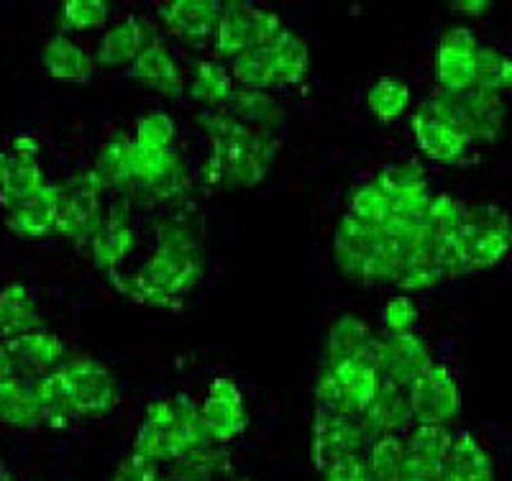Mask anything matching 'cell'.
Listing matches in <instances>:
<instances>
[{"label": "cell", "instance_id": "c3c4849f", "mask_svg": "<svg viewBox=\"0 0 512 481\" xmlns=\"http://www.w3.org/2000/svg\"><path fill=\"white\" fill-rule=\"evenodd\" d=\"M108 481H162V471H159L157 461L131 451L116 466V471H113V476Z\"/></svg>", "mask_w": 512, "mask_h": 481}, {"label": "cell", "instance_id": "8992f818", "mask_svg": "<svg viewBox=\"0 0 512 481\" xmlns=\"http://www.w3.org/2000/svg\"><path fill=\"white\" fill-rule=\"evenodd\" d=\"M459 277L497 267L512 249V218L500 205L464 208L459 236Z\"/></svg>", "mask_w": 512, "mask_h": 481}, {"label": "cell", "instance_id": "d590c367", "mask_svg": "<svg viewBox=\"0 0 512 481\" xmlns=\"http://www.w3.org/2000/svg\"><path fill=\"white\" fill-rule=\"evenodd\" d=\"M433 72L441 90L459 93L474 87V72H477V52H464V49L446 47L438 41L436 57H433Z\"/></svg>", "mask_w": 512, "mask_h": 481}, {"label": "cell", "instance_id": "e575fe53", "mask_svg": "<svg viewBox=\"0 0 512 481\" xmlns=\"http://www.w3.org/2000/svg\"><path fill=\"white\" fill-rule=\"evenodd\" d=\"M277 64V85H300L310 72V49L305 39L290 29H282L280 34L269 41Z\"/></svg>", "mask_w": 512, "mask_h": 481}, {"label": "cell", "instance_id": "6da1fadb", "mask_svg": "<svg viewBox=\"0 0 512 481\" xmlns=\"http://www.w3.org/2000/svg\"><path fill=\"white\" fill-rule=\"evenodd\" d=\"M203 244L195 218L177 213L157 223V249L136 274H108L111 284L128 300L146 308L180 310L182 295L203 277Z\"/></svg>", "mask_w": 512, "mask_h": 481}, {"label": "cell", "instance_id": "7bdbcfd3", "mask_svg": "<svg viewBox=\"0 0 512 481\" xmlns=\"http://www.w3.org/2000/svg\"><path fill=\"white\" fill-rule=\"evenodd\" d=\"M474 87H482V90L497 95L512 90V57H507L495 47H479Z\"/></svg>", "mask_w": 512, "mask_h": 481}, {"label": "cell", "instance_id": "ffe728a7", "mask_svg": "<svg viewBox=\"0 0 512 481\" xmlns=\"http://www.w3.org/2000/svg\"><path fill=\"white\" fill-rule=\"evenodd\" d=\"M454 438L448 425H415L405 438V471L423 481H441Z\"/></svg>", "mask_w": 512, "mask_h": 481}, {"label": "cell", "instance_id": "7402d4cb", "mask_svg": "<svg viewBox=\"0 0 512 481\" xmlns=\"http://www.w3.org/2000/svg\"><path fill=\"white\" fill-rule=\"evenodd\" d=\"M413 423L415 420L413 410H410L408 389L384 382V379L372 405L359 418V425L364 435H367V441L382 438V435H400L402 430H408Z\"/></svg>", "mask_w": 512, "mask_h": 481}, {"label": "cell", "instance_id": "1f68e13d", "mask_svg": "<svg viewBox=\"0 0 512 481\" xmlns=\"http://www.w3.org/2000/svg\"><path fill=\"white\" fill-rule=\"evenodd\" d=\"M41 62H44L47 75L54 80L88 82L93 77V57L64 34H57L47 41Z\"/></svg>", "mask_w": 512, "mask_h": 481}, {"label": "cell", "instance_id": "4dcf8cb0", "mask_svg": "<svg viewBox=\"0 0 512 481\" xmlns=\"http://www.w3.org/2000/svg\"><path fill=\"white\" fill-rule=\"evenodd\" d=\"M41 325L44 320L24 284L13 282L0 290V338L3 341L41 331Z\"/></svg>", "mask_w": 512, "mask_h": 481}, {"label": "cell", "instance_id": "8fae6325", "mask_svg": "<svg viewBox=\"0 0 512 481\" xmlns=\"http://www.w3.org/2000/svg\"><path fill=\"white\" fill-rule=\"evenodd\" d=\"M415 425H451L461 412V392L454 374L443 364H433L408 387Z\"/></svg>", "mask_w": 512, "mask_h": 481}, {"label": "cell", "instance_id": "4316f807", "mask_svg": "<svg viewBox=\"0 0 512 481\" xmlns=\"http://www.w3.org/2000/svg\"><path fill=\"white\" fill-rule=\"evenodd\" d=\"M226 111L236 121L246 123L254 131L262 134H277L285 123V108L267 90H251V87H233L231 100L226 103Z\"/></svg>", "mask_w": 512, "mask_h": 481}, {"label": "cell", "instance_id": "f1b7e54d", "mask_svg": "<svg viewBox=\"0 0 512 481\" xmlns=\"http://www.w3.org/2000/svg\"><path fill=\"white\" fill-rule=\"evenodd\" d=\"M231 471L233 461L226 446L205 443L172 461L167 474H162V481H216L218 476H226Z\"/></svg>", "mask_w": 512, "mask_h": 481}, {"label": "cell", "instance_id": "ab89813d", "mask_svg": "<svg viewBox=\"0 0 512 481\" xmlns=\"http://www.w3.org/2000/svg\"><path fill=\"white\" fill-rule=\"evenodd\" d=\"M369 481H397L405 474V438L382 435L367 443Z\"/></svg>", "mask_w": 512, "mask_h": 481}, {"label": "cell", "instance_id": "52a82bcc", "mask_svg": "<svg viewBox=\"0 0 512 481\" xmlns=\"http://www.w3.org/2000/svg\"><path fill=\"white\" fill-rule=\"evenodd\" d=\"M382 387V377L367 361L323 366L315 379V407L359 420Z\"/></svg>", "mask_w": 512, "mask_h": 481}, {"label": "cell", "instance_id": "816d5d0a", "mask_svg": "<svg viewBox=\"0 0 512 481\" xmlns=\"http://www.w3.org/2000/svg\"><path fill=\"white\" fill-rule=\"evenodd\" d=\"M8 377V359H6V351L0 346V379Z\"/></svg>", "mask_w": 512, "mask_h": 481}, {"label": "cell", "instance_id": "7dc6e473", "mask_svg": "<svg viewBox=\"0 0 512 481\" xmlns=\"http://www.w3.org/2000/svg\"><path fill=\"white\" fill-rule=\"evenodd\" d=\"M384 328H387V333L390 336H395V333H410L413 331V325L418 323L420 318V310L418 305H415V300L410 295H397L392 297L387 305H384Z\"/></svg>", "mask_w": 512, "mask_h": 481}, {"label": "cell", "instance_id": "f35d334b", "mask_svg": "<svg viewBox=\"0 0 512 481\" xmlns=\"http://www.w3.org/2000/svg\"><path fill=\"white\" fill-rule=\"evenodd\" d=\"M461 218H464V205L454 195H433L423 215V223H420V231H423L425 241L443 244V241L456 238Z\"/></svg>", "mask_w": 512, "mask_h": 481}, {"label": "cell", "instance_id": "5b68a950", "mask_svg": "<svg viewBox=\"0 0 512 481\" xmlns=\"http://www.w3.org/2000/svg\"><path fill=\"white\" fill-rule=\"evenodd\" d=\"M433 118L451 126L469 144H495L505 131L507 105L502 95L489 93L482 87H469L459 93L438 90L423 103Z\"/></svg>", "mask_w": 512, "mask_h": 481}, {"label": "cell", "instance_id": "11a10c76", "mask_svg": "<svg viewBox=\"0 0 512 481\" xmlns=\"http://www.w3.org/2000/svg\"><path fill=\"white\" fill-rule=\"evenodd\" d=\"M236 481H249V479H236Z\"/></svg>", "mask_w": 512, "mask_h": 481}, {"label": "cell", "instance_id": "f5cc1de1", "mask_svg": "<svg viewBox=\"0 0 512 481\" xmlns=\"http://www.w3.org/2000/svg\"><path fill=\"white\" fill-rule=\"evenodd\" d=\"M0 481H13L11 469H8L6 461H3V458H0Z\"/></svg>", "mask_w": 512, "mask_h": 481}, {"label": "cell", "instance_id": "ee69618b", "mask_svg": "<svg viewBox=\"0 0 512 481\" xmlns=\"http://www.w3.org/2000/svg\"><path fill=\"white\" fill-rule=\"evenodd\" d=\"M108 16H111L108 0H64L59 11V29L93 31L105 26Z\"/></svg>", "mask_w": 512, "mask_h": 481}, {"label": "cell", "instance_id": "681fc988", "mask_svg": "<svg viewBox=\"0 0 512 481\" xmlns=\"http://www.w3.org/2000/svg\"><path fill=\"white\" fill-rule=\"evenodd\" d=\"M323 481H369V466L364 453H349L320 471Z\"/></svg>", "mask_w": 512, "mask_h": 481}, {"label": "cell", "instance_id": "2e32d148", "mask_svg": "<svg viewBox=\"0 0 512 481\" xmlns=\"http://www.w3.org/2000/svg\"><path fill=\"white\" fill-rule=\"evenodd\" d=\"M36 154L39 141L31 136H18L11 149L0 151V203L6 210L47 185Z\"/></svg>", "mask_w": 512, "mask_h": 481}, {"label": "cell", "instance_id": "484cf974", "mask_svg": "<svg viewBox=\"0 0 512 481\" xmlns=\"http://www.w3.org/2000/svg\"><path fill=\"white\" fill-rule=\"evenodd\" d=\"M410 128H413L415 144H418L420 154L438 164L464 162L466 151L472 146L464 136L456 134L454 128L446 126V123L438 121V118H433L425 108H420V111L410 118Z\"/></svg>", "mask_w": 512, "mask_h": 481}, {"label": "cell", "instance_id": "74e56055", "mask_svg": "<svg viewBox=\"0 0 512 481\" xmlns=\"http://www.w3.org/2000/svg\"><path fill=\"white\" fill-rule=\"evenodd\" d=\"M231 77L239 82V87H251V90H269L277 85V64L269 44L249 49L231 59Z\"/></svg>", "mask_w": 512, "mask_h": 481}, {"label": "cell", "instance_id": "f907efd6", "mask_svg": "<svg viewBox=\"0 0 512 481\" xmlns=\"http://www.w3.org/2000/svg\"><path fill=\"white\" fill-rule=\"evenodd\" d=\"M489 0H456L454 3V11L459 16H469V18H479L489 11Z\"/></svg>", "mask_w": 512, "mask_h": 481}, {"label": "cell", "instance_id": "5bb4252c", "mask_svg": "<svg viewBox=\"0 0 512 481\" xmlns=\"http://www.w3.org/2000/svg\"><path fill=\"white\" fill-rule=\"evenodd\" d=\"M382 192L390 198L392 218L390 221H423L428 203H431V190L425 180L423 164L410 159L402 164H390L374 177Z\"/></svg>", "mask_w": 512, "mask_h": 481}, {"label": "cell", "instance_id": "bcb514c9", "mask_svg": "<svg viewBox=\"0 0 512 481\" xmlns=\"http://www.w3.org/2000/svg\"><path fill=\"white\" fill-rule=\"evenodd\" d=\"M177 139V123L169 113L152 111L136 121L134 141L144 149H172Z\"/></svg>", "mask_w": 512, "mask_h": 481}, {"label": "cell", "instance_id": "7c38bea8", "mask_svg": "<svg viewBox=\"0 0 512 481\" xmlns=\"http://www.w3.org/2000/svg\"><path fill=\"white\" fill-rule=\"evenodd\" d=\"M200 423H203L208 443L236 441L249 428V410H246L244 395L239 384L228 377H216L208 384V395L200 405Z\"/></svg>", "mask_w": 512, "mask_h": 481}, {"label": "cell", "instance_id": "b9f144b4", "mask_svg": "<svg viewBox=\"0 0 512 481\" xmlns=\"http://www.w3.org/2000/svg\"><path fill=\"white\" fill-rule=\"evenodd\" d=\"M349 215H354L356 221L369 223V226L384 228L392 218L390 198L374 180L364 182L349 192Z\"/></svg>", "mask_w": 512, "mask_h": 481}, {"label": "cell", "instance_id": "60d3db41", "mask_svg": "<svg viewBox=\"0 0 512 481\" xmlns=\"http://www.w3.org/2000/svg\"><path fill=\"white\" fill-rule=\"evenodd\" d=\"M369 113L377 121L392 123L410 108V87L408 82L397 77H379L367 93Z\"/></svg>", "mask_w": 512, "mask_h": 481}, {"label": "cell", "instance_id": "e0dca14e", "mask_svg": "<svg viewBox=\"0 0 512 481\" xmlns=\"http://www.w3.org/2000/svg\"><path fill=\"white\" fill-rule=\"evenodd\" d=\"M436 364L431 348L418 333H395L379 341L377 371L384 382H392L397 387L408 389L418 377Z\"/></svg>", "mask_w": 512, "mask_h": 481}, {"label": "cell", "instance_id": "ba28073f", "mask_svg": "<svg viewBox=\"0 0 512 481\" xmlns=\"http://www.w3.org/2000/svg\"><path fill=\"white\" fill-rule=\"evenodd\" d=\"M103 185L90 172H77L57 185V233L75 246H90L103 228Z\"/></svg>", "mask_w": 512, "mask_h": 481}, {"label": "cell", "instance_id": "f546056e", "mask_svg": "<svg viewBox=\"0 0 512 481\" xmlns=\"http://www.w3.org/2000/svg\"><path fill=\"white\" fill-rule=\"evenodd\" d=\"M441 481H495L492 456L472 433H461L454 438V446L443 464Z\"/></svg>", "mask_w": 512, "mask_h": 481}, {"label": "cell", "instance_id": "db71d44e", "mask_svg": "<svg viewBox=\"0 0 512 481\" xmlns=\"http://www.w3.org/2000/svg\"><path fill=\"white\" fill-rule=\"evenodd\" d=\"M397 481H423V479H418V476H413V474H408V471H405V474H402Z\"/></svg>", "mask_w": 512, "mask_h": 481}, {"label": "cell", "instance_id": "603a6c76", "mask_svg": "<svg viewBox=\"0 0 512 481\" xmlns=\"http://www.w3.org/2000/svg\"><path fill=\"white\" fill-rule=\"evenodd\" d=\"M157 39V29L146 18L128 16L126 21L105 31L98 44V52H95V62L100 67H108V70L111 67H126V64L131 67L134 59Z\"/></svg>", "mask_w": 512, "mask_h": 481}, {"label": "cell", "instance_id": "277c9868", "mask_svg": "<svg viewBox=\"0 0 512 481\" xmlns=\"http://www.w3.org/2000/svg\"><path fill=\"white\" fill-rule=\"evenodd\" d=\"M333 256L338 269L356 282H395L400 259L384 228L356 221L346 213L336 226Z\"/></svg>", "mask_w": 512, "mask_h": 481}, {"label": "cell", "instance_id": "3957f363", "mask_svg": "<svg viewBox=\"0 0 512 481\" xmlns=\"http://www.w3.org/2000/svg\"><path fill=\"white\" fill-rule=\"evenodd\" d=\"M205 443L208 438L200 423V405H195L190 395L180 392L146 407L134 438V451L157 464H172L187 451Z\"/></svg>", "mask_w": 512, "mask_h": 481}, {"label": "cell", "instance_id": "f6af8a7d", "mask_svg": "<svg viewBox=\"0 0 512 481\" xmlns=\"http://www.w3.org/2000/svg\"><path fill=\"white\" fill-rule=\"evenodd\" d=\"M177 162H180V157H177L172 149H144V146H134V182H131L128 192L159 180V177H162L164 172H169ZM126 195H123V198H126Z\"/></svg>", "mask_w": 512, "mask_h": 481}, {"label": "cell", "instance_id": "8d00e7d4", "mask_svg": "<svg viewBox=\"0 0 512 481\" xmlns=\"http://www.w3.org/2000/svg\"><path fill=\"white\" fill-rule=\"evenodd\" d=\"M36 395H39L41 418H44V423H47L49 428L62 430L72 423V418H75V407H72L70 387H67L62 366L54 369L52 374H47V377L36 384Z\"/></svg>", "mask_w": 512, "mask_h": 481}, {"label": "cell", "instance_id": "d6a6232c", "mask_svg": "<svg viewBox=\"0 0 512 481\" xmlns=\"http://www.w3.org/2000/svg\"><path fill=\"white\" fill-rule=\"evenodd\" d=\"M0 423L11 428H39L44 423L36 387L16 377L0 379Z\"/></svg>", "mask_w": 512, "mask_h": 481}, {"label": "cell", "instance_id": "836d02e7", "mask_svg": "<svg viewBox=\"0 0 512 481\" xmlns=\"http://www.w3.org/2000/svg\"><path fill=\"white\" fill-rule=\"evenodd\" d=\"M187 93L195 103L208 105L210 111L226 108L233 95L231 70H226L221 62H213V59H198L192 64V82Z\"/></svg>", "mask_w": 512, "mask_h": 481}, {"label": "cell", "instance_id": "44dd1931", "mask_svg": "<svg viewBox=\"0 0 512 481\" xmlns=\"http://www.w3.org/2000/svg\"><path fill=\"white\" fill-rule=\"evenodd\" d=\"M379 341L367 320L346 313L328 328L326 336V366L344 364V361H367L377 369Z\"/></svg>", "mask_w": 512, "mask_h": 481}, {"label": "cell", "instance_id": "ac0fdd59", "mask_svg": "<svg viewBox=\"0 0 512 481\" xmlns=\"http://www.w3.org/2000/svg\"><path fill=\"white\" fill-rule=\"evenodd\" d=\"M223 3L218 0H169L159 8L164 29L187 47H205L218 29Z\"/></svg>", "mask_w": 512, "mask_h": 481}, {"label": "cell", "instance_id": "9c48e42d", "mask_svg": "<svg viewBox=\"0 0 512 481\" xmlns=\"http://www.w3.org/2000/svg\"><path fill=\"white\" fill-rule=\"evenodd\" d=\"M285 29L280 16L267 8H259L246 0H226L213 36L218 57L236 59L249 49L264 47Z\"/></svg>", "mask_w": 512, "mask_h": 481}, {"label": "cell", "instance_id": "cb8c5ba5", "mask_svg": "<svg viewBox=\"0 0 512 481\" xmlns=\"http://www.w3.org/2000/svg\"><path fill=\"white\" fill-rule=\"evenodd\" d=\"M57 210V185H44L34 195L21 200V203L11 205L6 210V223L11 228V233H16V236L39 241V238H47L49 233L57 231Z\"/></svg>", "mask_w": 512, "mask_h": 481}, {"label": "cell", "instance_id": "7a4b0ae2", "mask_svg": "<svg viewBox=\"0 0 512 481\" xmlns=\"http://www.w3.org/2000/svg\"><path fill=\"white\" fill-rule=\"evenodd\" d=\"M210 151L200 169V180L210 187H256L267 180L280 141L274 134L254 131L236 121L226 108L205 111L198 116Z\"/></svg>", "mask_w": 512, "mask_h": 481}, {"label": "cell", "instance_id": "30bf717a", "mask_svg": "<svg viewBox=\"0 0 512 481\" xmlns=\"http://www.w3.org/2000/svg\"><path fill=\"white\" fill-rule=\"evenodd\" d=\"M62 371L70 387L75 418H103L116 410L121 392L108 366L90 356H77L70 364H64Z\"/></svg>", "mask_w": 512, "mask_h": 481}, {"label": "cell", "instance_id": "9a60e30c", "mask_svg": "<svg viewBox=\"0 0 512 481\" xmlns=\"http://www.w3.org/2000/svg\"><path fill=\"white\" fill-rule=\"evenodd\" d=\"M8 359V377L39 384L64 359V343L54 333L34 331L0 343Z\"/></svg>", "mask_w": 512, "mask_h": 481}, {"label": "cell", "instance_id": "d4e9b609", "mask_svg": "<svg viewBox=\"0 0 512 481\" xmlns=\"http://www.w3.org/2000/svg\"><path fill=\"white\" fill-rule=\"evenodd\" d=\"M128 75L134 77L136 82H141V85L152 87L154 93L167 95V98H180L185 93V77H182L180 64L169 54L162 39L152 41L134 59V64L128 67Z\"/></svg>", "mask_w": 512, "mask_h": 481}, {"label": "cell", "instance_id": "83f0119b", "mask_svg": "<svg viewBox=\"0 0 512 481\" xmlns=\"http://www.w3.org/2000/svg\"><path fill=\"white\" fill-rule=\"evenodd\" d=\"M134 146V139L126 131H116L105 141L93 167V174L98 177L103 190H116L126 195L134 182Z\"/></svg>", "mask_w": 512, "mask_h": 481}, {"label": "cell", "instance_id": "4fadbf2b", "mask_svg": "<svg viewBox=\"0 0 512 481\" xmlns=\"http://www.w3.org/2000/svg\"><path fill=\"white\" fill-rule=\"evenodd\" d=\"M367 443L359 420L315 407L313 423H310V464L315 471H323L341 456L361 453Z\"/></svg>", "mask_w": 512, "mask_h": 481}, {"label": "cell", "instance_id": "d6986e66", "mask_svg": "<svg viewBox=\"0 0 512 481\" xmlns=\"http://www.w3.org/2000/svg\"><path fill=\"white\" fill-rule=\"evenodd\" d=\"M136 249V233L131 226V200L118 198L105 213L103 228L90 244L93 264L105 274L118 272L123 261Z\"/></svg>", "mask_w": 512, "mask_h": 481}]
</instances>
